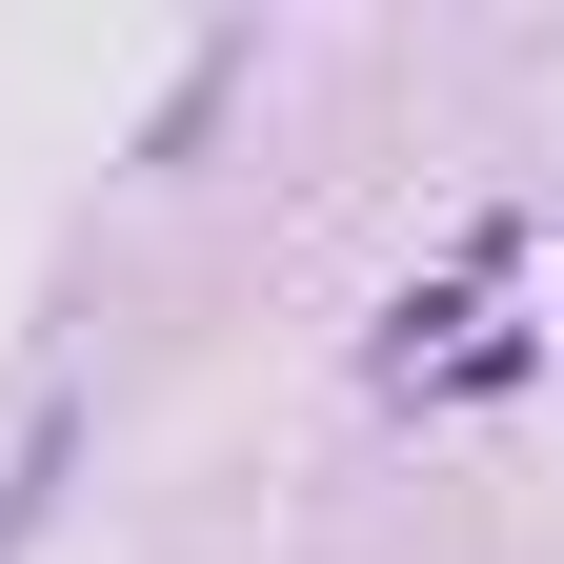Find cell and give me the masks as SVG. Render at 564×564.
I'll list each match as a JSON object with an SVG mask.
<instances>
[{
	"mask_svg": "<svg viewBox=\"0 0 564 564\" xmlns=\"http://www.w3.org/2000/svg\"><path fill=\"white\" fill-rule=\"evenodd\" d=\"M41 464H61V403L21 423V464H0V544H21V505H41Z\"/></svg>",
	"mask_w": 564,
	"mask_h": 564,
	"instance_id": "cell-1",
	"label": "cell"
}]
</instances>
